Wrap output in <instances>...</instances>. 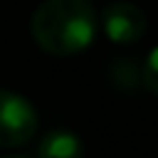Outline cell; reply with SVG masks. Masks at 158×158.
I'll list each match as a JSON object with an SVG mask.
<instances>
[{"instance_id": "1", "label": "cell", "mask_w": 158, "mask_h": 158, "mask_svg": "<svg viewBox=\"0 0 158 158\" xmlns=\"http://www.w3.org/2000/svg\"><path fill=\"white\" fill-rule=\"evenodd\" d=\"M99 20L91 0H44L32 12V40L40 49L69 57L86 49L96 35Z\"/></svg>"}, {"instance_id": "2", "label": "cell", "mask_w": 158, "mask_h": 158, "mask_svg": "<svg viewBox=\"0 0 158 158\" xmlns=\"http://www.w3.org/2000/svg\"><path fill=\"white\" fill-rule=\"evenodd\" d=\"M37 131L35 106L7 89H0V148H15L27 143Z\"/></svg>"}, {"instance_id": "3", "label": "cell", "mask_w": 158, "mask_h": 158, "mask_svg": "<svg viewBox=\"0 0 158 158\" xmlns=\"http://www.w3.org/2000/svg\"><path fill=\"white\" fill-rule=\"evenodd\" d=\"M104 35L116 42V44H131L138 42L146 35V15L138 5L126 2V0H116L109 2L101 10V20H99Z\"/></svg>"}, {"instance_id": "4", "label": "cell", "mask_w": 158, "mask_h": 158, "mask_svg": "<svg viewBox=\"0 0 158 158\" xmlns=\"http://www.w3.org/2000/svg\"><path fill=\"white\" fill-rule=\"evenodd\" d=\"M84 146L72 131H49L37 146V158H81Z\"/></svg>"}, {"instance_id": "5", "label": "cell", "mask_w": 158, "mask_h": 158, "mask_svg": "<svg viewBox=\"0 0 158 158\" xmlns=\"http://www.w3.org/2000/svg\"><path fill=\"white\" fill-rule=\"evenodd\" d=\"M141 84L148 91L158 94V47H153L148 52V57H146V62L141 67Z\"/></svg>"}, {"instance_id": "6", "label": "cell", "mask_w": 158, "mask_h": 158, "mask_svg": "<svg viewBox=\"0 0 158 158\" xmlns=\"http://www.w3.org/2000/svg\"><path fill=\"white\" fill-rule=\"evenodd\" d=\"M10 158H25V156H10Z\"/></svg>"}]
</instances>
